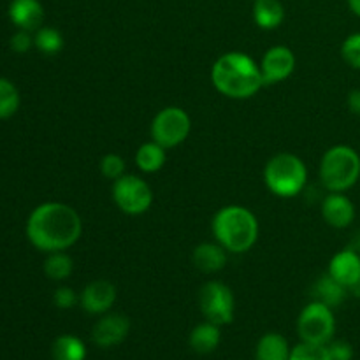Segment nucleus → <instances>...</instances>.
Returning <instances> with one entry per match:
<instances>
[{"mask_svg":"<svg viewBox=\"0 0 360 360\" xmlns=\"http://www.w3.org/2000/svg\"><path fill=\"white\" fill-rule=\"evenodd\" d=\"M25 232L39 252H65L83 234V220L69 204L42 202L28 217Z\"/></svg>","mask_w":360,"mask_h":360,"instance_id":"obj_1","label":"nucleus"},{"mask_svg":"<svg viewBox=\"0 0 360 360\" xmlns=\"http://www.w3.org/2000/svg\"><path fill=\"white\" fill-rule=\"evenodd\" d=\"M211 81L221 95L236 101L253 97L264 86L260 65L243 51L221 55L211 69Z\"/></svg>","mask_w":360,"mask_h":360,"instance_id":"obj_2","label":"nucleus"},{"mask_svg":"<svg viewBox=\"0 0 360 360\" xmlns=\"http://www.w3.org/2000/svg\"><path fill=\"white\" fill-rule=\"evenodd\" d=\"M211 231L218 245L229 253H246L259 239V221L243 206H225L214 214Z\"/></svg>","mask_w":360,"mask_h":360,"instance_id":"obj_3","label":"nucleus"},{"mask_svg":"<svg viewBox=\"0 0 360 360\" xmlns=\"http://www.w3.org/2000/svg\"><path fill=\"white\" fill-rule=\"evenodd\" d=\"M264 183L274 195L290 199L308 185V169L295 155L278 153L264 167Z\"/></svg>","mask_w":360,"mask_h":360,"instance_id":"obj_4","label":"nucleus"},{"mask_svg":"<svg viewBox=\"0 0 360 360\" xmlns=\"http://www.w3.org/2000/svg\"><path fill=\"white\" fill-rule=\"evenodd\" d=\"M360 178V155L352 146L338 144L323 153L320 179L329 192H347Z\"/></svg>","mask_w":360,"mask_h":360,"instance_id":"obj_5","label":"nucleus"},{"mask_svg":"<svg viewBox=\"0 0 360 360\" xmlns=\"http://www.w3.org/2000/svg\"><path fill=\"white\" fill-rule=\"evenodd\" d=\"M299 336L304 343L329 345L336 333V319L333 308L313 301L301 311L297 320Z\"/></svg>","mask_w":360,"mask_h":360,"instance_id":"obj_6","label":"nucleus"},{"mask_svg":"<svg viewBox=\"0 0 360 360\" xmlns=\"http://www.w3.org/2000/svg\"><path fill=\"white\" fill-rule=\"evenodd\" d=\"M190 130H192V122L188 112L178 105H169L158 111L151 123V137L165 150L185 143Z\"/></svg>","mask_w":360,"mask_h":360,"instance_id":"obj_7","label":"nucleus"},{"mask_svg":"<svg viewBox=\"0 0 360 360\" xmlns=\"http://www.w3.org/2000/svg\"><path fill=\"white\" fill-rule=\"evenodd\" d=\"M112 199L120 211L127 214H143L153 204V190L144 179L134 174H123L112 181Z\"/></svg>","mask_w":360,"mask_h":360,"instance_id":"obj_8","label":"nucleus"},{"mask_svg":"<svg viewBox=\"0 0 360 360\" xmlns=\"http://www.w3.org/2000/svg\"><path fill=\"white\" fill-rule=\"evenodd\" d=\"M200 311L207 322L229 326L236 315V299L231 288L221 281H207L199 294Z\"/></svg>","mask_w":360,"mask_h":360,"instance_id":"obj_9","label":"nucleus"},{"mask_svg":"<svg viewBox=\"0 0 360 360\" xmlns=\"http://www.w3.org/2000/svg\"><path fill=\"white\" fill-rule=\"evenodd\" d=\"M260 72H262L264 84H276L288 79L295 69V55L287 46H273L262 56Z\"/></svg>","mask_w":360,"mask_h":360,"instance_id":"obj_10","label":"nucleus"},{"mask_svg":"<svg viewBox=\"0 0 360 360\" xmlns=\"http://www.w3.org/2000/svg\"><path fill=\"white\" fill-rule=\"evenodd\" d=\"M130 333V320L120 313H105L91 329V341L101 348L123 343Z\"/></svg>","mask_w":360,"mask_h":360,"instance_id":"obj_11","label":"nucleus"},{"mask_svg":"<svg viewBox=\"0 0 360 360\" xmlns=\"http://www.w3.org/2000/svg\"><path fill=\"white\" fill-rule=\"evenodd\" d=\"M116 301V287L108 280H95L79 295L81 308L90 315H105Z\"/></svg>","mask_w":360,"mask_h":360,"instance_id":"obj_12","label":"nucleus"},{"mask_svg":"<svg viewBox=\"0 0 360 360\" xmlns=\"http://www.w3.org/2000/svg\"><path fill=\"white\" fill-rule=\"evenodd\" d=\"M327 274L350 290L360 280V253L355 248L341 250L330 259Z\"/></svg>","mask_w":360,"mask_h":360,"instance_id":"obj_13","label":"nucleus"},{"mask_svg":"<svg viewBox=\"0 0 360 360\" xmlns=\"http://www.w3.org/2000/svg\"><path fill=\"white\" fill-rule=\"evenodd\" d=\"M322 217L330 227L347 229L355 220V206L345 193L330 192L322 202Z\"/></svg>","mask_w":360,"mask_h":360,"instance_id":"obj_14","label":"nucleus"},{"mask_svg":"<svg viewBox=\"0 0 360 360\" xmlns=\"http://www.w3.org/2000/svg\"><path fill=\"white\" fill-rule=\"evenodd\" d=\"M7 13L18 30L35 32L44 21V7L39 0H11Z\"/></svg>","mask_w":360,"mask_h":360,"instance_id":"obj_15","label":"nucleus"},{"mask_svg":"<svg viewBox=\"0 0 360 360\" xmlns=\"http://www.w3.org/2000/svg\"><path fill=\"white\" fill-rule=\"evenodd\" d=\"M193 264L202 273H218L227 264V250L218 243H202L193 250Z\"/></svg>","mask_w":360,"mask_h":360,"instance_id":"obj_16","label":"nucleus"},{"mask_svg":"<svg viewBox=\"0 0 360 360\" xmlns=\"http://www.w3.org/2000/svg\"><path fill=\"white\" fill-rule=\"evenodd\" d=\"M220 341H221L220 326H217V323L213 322H207V320L204 323H199V326L190 333V338H188L190 348H192L195 354H200V355H207L211 354V352L217 350Z\"/></svg>","mask_w":360,"mask_h":360,"instance_id":"obj_17","label":"nucleus"},{"mask_svg":"<svg viewBox=\"0 0 360 360\" xmlns=\"http://www.w3.org/2000/svg\"><path fill=\"white\" fill-rule=\"evenodd\" d=\"M313 299L322 304L329 306V308H338V306L343 304V301L347 299L348 288L343 287L341 283H338L330 274H323L316 280V283L313 285Z\"/></svg>","mask_w":360,"mask_h":360,"instance_id":"obj_18","label":"nucleus"},{"mask_svg":"<svg viewBox=\"0 0 360 360\" xmlns=\"http://www.w3.org/2000/svg\"><path fill=\"white\" fill-rule=\"evenodd\" d=\"M292 348L285 336L278 333H267L257 343L255 360H290Z\"/></svg>","mask_w":360,"mask_h":360,"instance_id":"obj_19","label":"nucleus"},{"mask_svg":"<svg viewBox=\"0 0 360 360\" xmlns=\"http://www.w3.org/2000/svg\"><path fill=\"white\" fill-rule=\"evenodd\" d=\"M285 9L280 0H255L253 20L264 30H274L283 23Z\"/></svg>","mask_w":360,"mask_h":360,"instance_id":"obj_20","label":"nucleus"},{"mask_svg":"<svg viewBox=\"0 0 360 360\" xmlns=\"http://www.w3.org/2000/svg\"><path fill=\"white\" fill-rule=\"evenodd\" d=\"M167 160V153H165V148L160 146L158 143L151 141V143H144L143 146H139L136 153V165L146 174H153L158 172L165 165Z\"/></svg>","mask_w":360,"mask_h":360,"instance_id":"obj_21","label":"nucleus"},{"mask_svg":"<svg viewBox=\"0 0 360 360\" xmlns=\"http://www.w3.org/2000/svg\"><path fill=\"white\" fill-rule=\"evenodd\" d=\"M53 360H84L86 359V345L72 334H62L51 345Z\"/></svg>","mask_w":360,"mask_h":360,"instance_id":"obj_22","label":"nucleus"},{"mask_svg":"<svg viewBox=\"0 0 360 360\" xmlns=\"http://www.w3.org/2000/svg\"><path fill=\"white\" fill-rule=\"evenodd\" d=\"M74 262L65 252L48 253L44 260V274L53 281H63L72 274Z\"/></svg>","mask_w":360,"mask_h":360,"instance_id":"obj_23","label":"nucleus"},{"mask_svg":"<svg viewBox=\"0 0 360 360\" xmlns=\"http://www.w3.org/2000/svg\"><path fill=\"white\" fill-rule=\"evenodd\" d=\"M21 95L16 84L7 77H0V120L14 116L20 109Z\"/></svg>","mask_w":360,"mask_h":360,"instance_id":"obj_24","label":"nucleus"},{"mask_svg":"<svg viewBox=\"0 0 360 360\" xmlns=\"http://www.w3.org/2000/svg\"><path fill=\"white\" fill-rule=\"evenodd\" d=\"M34 44L44 55H58L63 49V35L56 28L41 27L34 34Z\"/></svg>","mask_w":360,"mask_h":360,"instance_id":"obj_25","label":"nucleus"},{"mask_svg":"<svg viewBox=\"0 0 360 360\" xmlns=\"http://www.w3.org/2000/svg\"><path fill=\"white\" fill-rule=\"evenodd\" d=\"M290 360H333L329 354L327 345L315 343H299L297 347L292 348Z\"/></svg>","mask_w":360,"mask_h":360,"instance_id":"obj_26","label":"nucleus"},{"mask_svg":"<svg viewBox=\"0 0 360 360\" xmlns=\"http://www.w3.org/2000/svg\"><path fill=\"white\" fill-rule=\"evenodd\" d=\"M101 172L104 178L116 181L125 174V160L116 153H108L101 160Z\"/></svg>","mask_w":360,"mask_h":360,"instance_id":"obj_27","label":"nucleus"},{"mask_svg":"<svg viewBox=\"0 0 360 360\" xmlns=\"http://www.w3.org/2000/svg\"><path fill=\"white\" fill-rule=\"evenodd\" d=\"M341 56L348 65L360 70V32L345 39L343 46H341Z\"/></svg>","mask_w":360,"mask_h":360,"instance_id":"obj_28","label":"nucleus"},{"mask_svg":"<svg viewBox=\"0 0 360 360\" xmlns=\"http://www.w3.org/2000/svg\"><path fill=\"white\" fill-rule=\"evenodd\" d=\"M53 302L58 309H72L79 302V295L70 287H60L53 294Z\"/></svg>","mask_w":360,"mask_h":360,"instance_id":"obj_29","label":"nucleus"},{"mask_svg":"<svg viewBox=\"0 0 360 360\" xmlns=\"http://www.w3.org/2000/svg\"><path fill=\"white\" fill-rule=\"evenodd\" d=\"M9 44H11V49H13L14 53H20V55L28 53L32 48H35L34 35H32V32L28 30H18L16 34H13Z\"/></svg>","mask_w":360,"mask_h":360,"instance_id":"obj_30","label":"nucleus"},{"mask_svg":"<svg viewBox=\"0 0 360 360\" xmlns=\"http://www.w3.org/2000/svg\"><path fill=\"white\" fill-rule=\"evenodd\" d=\"M329 354L333 360H352L354 359V347L348 341L343 340H333L329 345Z\"/></svg>","mask_w":360,"mask_h":360,"instance_id":"obj_31","label":"nucleus"},{"mask_svg":"<svg viewBox=\"0 0 360 360\" xmlns=\"http://www.w3.org/2000/svg\"><path fill=\"white\" fill-rule=\"evenodd\" d=\"M348 109H350L354 115L360 116V88L352 90L350 94H348Z\"/></svg>","mask_w":360,"mask_h":360,"instance_id":"obj_32","label":"nucleus"},{"mask_svg":"<svg viewBox=\"0 0 360 360\" xmlns=\"http://www.w3.org/2000/svg\"><path fill=\"white\" fill-rule=\"evenodd\" d=\"M348 6H350L352 13L360 18V0H348Z\"/></svg>","mask_w":360,"mask_h":360,"instance_id":"obj_33","label":"nucleus"},{"mask_svg":"<svg viewBox=\"0 0 360 360\" xmlns=\"http://www.w3.org/2000/svg\"><path fill=\"white\" fill-rule=\"evenodd\" d=\"M350 292H352V294L355 295V297H359V299H360V280L357 281V283L354 285V287L350 288Z\"/></svg>","mask_w":360,"mask_h":360,"instance_id":"obj_34","label":"nucleus"}]
</instances>
